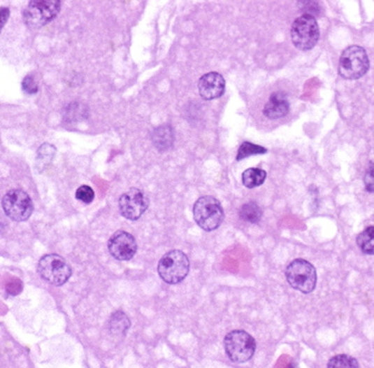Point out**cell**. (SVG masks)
<instances>
[{"mask_svg":"<svg viewBox=\"0 0 374 368\" xmlns=\"http://www.w3.org/2000/svg\"><path fill=\"white\" fill-rule=\"evenodd\" d=\"M22 91L25 92L26 94H30V95H34V94L38 92V83L36 80L35 76L33 74L27 75V76L24 78L22 83Z\"/></svg>","mask_w":374,"mask_h":368,"instance_id":"obj_23","label":"cell"},{"mask_svg":"<svg viewBox=\"0 0 374 368\" xmlns=\"http://www.w3.org/2000/svg\"><path fill=\"white\" fill-rule=\"evenodd\" d=\"M357 245L362 253L374 256V227L364 229L359 234L357 238Z\"/></svg>","mask_w":374,"mask_h":368,"instance_id":"obj_17","label":"cell"},{"mask_svg":"<svg viewBox=\"0 0 374 368\" xmlns=\"http://www.w3.org/2000/svg\"><path fill=\"white\" fill-rule=\"evenodd\" d=\"M291 37L298 50L306 52L315 48L319 38V28L315 17L310 14L298 17L292 24Z\"/></svg>","mask_w":374,"mask_h":368,"instance_id":"obj_6","label":"cell"},{"mask_svg":"<svg viewBox=\"0 0 374 368\" xmlns=\"http://www.w3.org/2000/svg\"><path fill=\"white\" fill-rule=\"evenodd\" d=\"M193 213L195 222L205 231L216 230L224 220L221 202L210 195H205L195 202Z\"/></svg>","mask_w":374,"mask_h":368,"instance_id":"obj_3","label":"cell"},{"mask_svg":"<svg viewBox=\"0 0 374 368\" xmlns=\"http://www.w3.org/2000/svg\"><path fill=\"white\" fill-rule=\"evenodd\" d=\"M289 103L287 95L282 92H275L271 95L268 103L263 108V114L270 120H278L289 114Z\"/></svg>","mask_w":374,"mask_h":368,"instance_id":"obj_13","label":"cell"},{"mask_svg":"<svg viewBox=\"0 0 374 368\" xmlns=\"http://www.w3.org/2000/svg\"><path fill=\"white\" fill-rule=\"evenodd\" d=\"M328 368H359V363L349 355H336L329 360Z\"/></svg>","mask_w":374,"mask_h":368,"instance_id":"obj_20","label":"cell"},{"mask_svg":"<svg viewBox=\"0 0 374 368\" xmlns=\"http://www.w3.org/2000/svg\"><path fill=\"white\" fill-rule=\"evenodd\" d=\"M6 215L16 222L29 219L34 211L33 201L29 194L20 189L10 190L1 201Z\"/></svg>","mask_w":374,"mask_h":368,"instance_id":"obj_9","label":"cell"},{"mask_svg":"<svg viewBox=\"0 0 374 368\" xmlns=\"http://www.w3.org/2000/svg\"><path fill=\"white\" fill-rule=\"evenodd\" d=\"M131 327V322H129V317L126 316V313L123 311H116L113 313L110 320V330L113 335L116 337H123L126 335V332Z\"/></svg>","mask_w":374,"mask_h":368,"instance_id":"obj_15","label":"cell"},{"mask_svg":"<svg viewBox=\"0 0 374 368\" xmlns=\"http://www.w3.org/2000/svg\"><path fill=\"white\" fill-rule=\"evenodd\" d=\"M265 179H266V172L262 169H247L242 174V182H243L244 187H247V189H254V187L262 185Z\"/></svg>","mask_w":374,"mask_h":368,"instance_id":"obj_16","label":"cell"},{"mask_svg":"<svg viewBox=\"0 0 374 368\" xmlns=\"http://www.w3.org/2000/svg\"><path fill=\"white\" fill-rule=\"evenodd\" d=\"M75 195H76L77 200L82 201L86 204H92L95 198L94 190L88 185H82V187H78Z\"/></svg>","mask_w":374,"mask_h":368,"instance_id":"obj_22","label":"cell"},{"mask_svg":"<svg viewBox=\"0 0 374 368\" xmlns=\"http://www.w3.org/2000/svg\"><path fill=\"white\" fill-rule=\"evenodd\" d=\"M227 356L234 363H245L253 358L257 348L254 338L244 330H233L224 338Z\"/></svg>","mask_w":374,"mask_h":368,"instance_id":"obj_7","label":"cell"},{"mask_svg":"<svg viewBox=\"0 0 374 368\" xmlns=\"http://www.w3.org/2000/svg\"><path fill=\"white\" fill-rule=\"evenodd\" d=\"M152 141L159 151H166L172 148L173 142H174L172 127L163 125V127H156L152 133Z\"/></svg>","mask_w":374,"mask_h":368,"instance_id":"obj_14","label":"cell"},{"mask_svg":"<svg viewBox=\"0 0 374 368\" xmlns=\"http://www.w3.org/2000/svg\"><path fill=\"white\" fill-rule=\"evenodd\" d=\"M62 8L60 0H33L22 11L26 26L38 29L55 20Z\"/></svg>","mask_w":374,"mask_h":368,"instance_id":"obj_1","label":"cell"},{"mask_svg":"<svg viewBox=\"0 0 374 368\" xmlns=\"http://www.w3.org/2000/svg\"><path fill=\"white\" fill-rule=\"evenodd\" d=\"M108 250L116 260H131L137 253L136 239L127 231H116L108 240Z\"/></svg>","mask_w":374,"mask_h":368,"instance_id":"obj_11","label":"cell"},{"mask_svg":"<svg viewBox=\"0 0 374 368\" xmlns=\"http://www.w3.org/2000/svg\"><path fill=\"white\" fill-rule=\"evenodd\" d=\"M157 270L163 281L170 285H178L189 275V257L183 251H170L161 257Z\"/></svg>","mask_w":374,"mask_h":368,"instance_id":"obj_4","label":"cell"},{"mask_svg":"<svg viewBox=\"0 0 374 368\" xmlns=\"http://www.w3.org/2000/svg\"><path fill=\"white\" fill-rule=\"evenodd\" d=\"M22 283L20 281H11L7 286V292L15 296V295L20 294L22 292Z\"/></svg>","mask_w":374,"mask_h":368,"instance_id":"obj_26","label":"cell"},{"mask_svg":"<svg viewBox=\"0 0 374 368\" xmlns=\"http://www.w3.org/2000/svg\"><path fill=\"white\" fill-rule=\"evenodd\" d=\"M37 270L45 281L54 286H62L69 281L71 276V268L69 262L55 253L43 257L39 260Z\"/></svg>","mask_w":374,"mask_h":368,"instance_id":"obj_8","label":"cell"},{"mask_svg":"<svg viewBox=\"0 0 374 368\" xmlns=\"http://www.w3.org/2000/svg\"><path fill=\"white\" fill-rule=\"evenodd\" d=\"M199 92L206 101L220 99L225 92V80L220 73L210 72L199 80Z\"/></svg>","mask_w":374,"mask_h":368,"instance_id":"obj_12","label":"cell"},{"mask_svg":"<svg viewBox=\"0 0 374 368\" xmlns=\"http://www.w3.org/2000/svg\"><path fill=\"white\" fill-rule=\"evenodd\" d=\"M150 206L148 195L142 190L131 187L120 195L118 201L120 211L125 219L136 221L144 215Z\"/></svg>","mask_w":374,"mask_h":368,"instance_id":"obj_10","label":"cell"},{"mask_svg":"<svg viewBox=\"0 0 374 368\" xmlns=\"http://www.w3.org/2000/svg\"><path fill=\"white\" fill-rule=\"evenodd\" d=\"M9 17H10V10L7 7H1L0 8V33L3 31L6 24L8 22Z\"/></svg>","mask_w":374,"mask_h":368,"instance_id":"obj_25","label":"cell"},{"mask_svg":"<svg viewBox=\"0 0 374 368\" xmlns=\"http://www.w3.org/2000/svg\"><path fill=\"white\" fill-rule=\"evenodd\" d=\"M364 185L368 192L374 193V164L369 162L364 174Z\"/></svg>","mask_w":374,"mask_h":368,"instance_id":"obj_24","label":"cell"},{"mask_svg":"<svg viewBox=\"0 0 374 368\" xmlns=\"http://www.w3.org/2000/svg\"><path fill=\"white\" fill-rule=\"evenodd\" d=\"M262 209L255 202L244 204L240 210V217L242 220L249 223H259L262 219Z\"/></svg>","mask_w":374,"mask_h":368,"instance_id":"obj_18","label":"cell"},{"mask_svg":"<svg viewBox=\"0 0 374 368\" xmlns=\"http://www.w3.org/2000/svg\"><path fill=\"white\" fill-rule=\"evenodd\" d=\"M266 152H268V148L250 143V142H244V143L240 144V148H238L236 160L240 161V160L246 159L252 155H257V154L259 155V154H265Z\"/></svg>","mask_w":374,"mask_h":368,"instance_id":"obj_21","label":"cell"},{"mask_svg":"<svg viewBox=\"0 0 374 368\" xmlns=\"http://www.w3.org/2000/svg\"><path fill=\"white\" fill-rule=\"evenodd\" d=\"M287 283L292 288L303 294H310L317 286V270L304 259H295L285 270Z\"/></svg>","mask_w":374,"mask_h":368,"instance_id":"obj_5","label":"cell"},{"mask_svg":"<svg viewBox=\"0 0 374 368\" xmlns=\"http://www.w3.org/2000/svg\"><path fill=\"white\" fill-rule=\"evenodd\" d=\"M56 148L52 144L45 143L39 148L37 153V165H43V169H46L55 159Z\"/></svg>","mask_w":374,"mask_h":368,"instance_id":"obj_19","label":"cell"},{"mask_svg":"<svg viewBox=\"0 0 374 368\" xmlns=\"http://www.w3.org/2000/svg\"><path fill=\"white\" fill-rule=\"evenodd\" d=\"M369 67V57L364 47L352 45L341 54L339 75L345 80H359L368 73Z\"/></svg>","mask_w":374,"mask_h":368,"instance_id":"obj_2","label":"cell"}]
</instances>
